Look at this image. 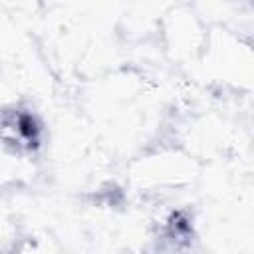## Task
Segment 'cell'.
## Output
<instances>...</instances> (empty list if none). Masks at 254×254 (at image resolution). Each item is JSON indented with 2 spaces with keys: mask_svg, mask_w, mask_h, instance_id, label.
Segmentation results:
<instances>
[{
  "mask_svg": "<svg viewBox=\"0 0 254 254\" xmlns=\"http://www.w3.org/2000/svg\"><path fill=\"white\" fill-rule=\"evenodd\" d=\"M14 254H52V252H48L42 244H38V242H24L18 250H14Z\"/></svg>",
  "mask_w": 254,
  "mask_h": 254,
  "instance_id": "obj_2",
  "label": "cell"
},
{
  "mask_svg": "<svg viewBox=\"0 0 254 254\" xmlns=\"http://www.w3.org/2000/svg\"><path fill=\"white\" fill-rule=\"evenodd\" d=\"M38 135H40V127L34 119L32 113L28 111H8L4 113V117L0 119V137L16 147H34L38 143Z\"/></svg>",
  "mask_w": 254,
  "mask_h": 254,
  "instance_id": "obj_1",
  "label": "cell"
}]
</instances>
